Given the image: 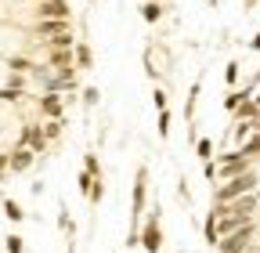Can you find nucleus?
Returning a JSON list of instances; mask_svg holds the SVG:
<instances>
[{
	"instance_id": "bb28decb",
	"label": "nucleus",
	"mask_w": 260,
	"mask_h": 253,
	"mask_svg": "<svg viewBox=\"0 0 260 253\" xmlns=\"http://www.w3.org/2000/svg\"><path fill=\"white\" fill-rule=\"evenodd\" d=\"M155 4H159V0H155Z\"/></svg>"
},
{
	"instance_id": "f257e3e1",
	"label": "nucleus",
	"mask_w": 260,
	"mask_h": 253,
	"mask_svg": "<svg viewBox=\"0 0 260 253\" xmlns=\"http://www.w3.org/2000/svg\"><path fill=\"white\" fill-rule=\"evenodd\" d=\"M256 188H260V174H256V170H246V174H239V177L220 181V184L213 188V203H232V199H239V196L256 192Z\"/></svg>"
},
{
	"instance_id": "dca6fc26",
	"label": "nucleus",
	"mask_w": 260,
	"mask_h": 253,
	"mask_svg": "<svg viewBox=\"0 0 260 253\" xmlns=\"http://www.w3.org/2000/svg\"><path fill=\"white\" fill-rule=\"evenodd\" d=\"M155 131H159V138H170V112H167V109H159V119H155Z\"/></svg>"
},
{
	"instance_id": "a878e982",
	"label": "nucleus",
	"mask_w": 260,
	"mask_h": 253,
	"mask_svg": "<svg viewBox=\"0 0 260 253\" xmlns=\"http://www.w3.org/2000/svg\"><path fill=\"white\" fill-rule=\"evenodd\" d=\"M0 203H4V196H0Z\"/></svg>"
},
{
	"instance_id": "7ed1b4c3",
	"label": "nucleus",
	"mask_w": 260,
	"mask_h": 253,
	"mask_svg": "<svg viewBox=\"0 0 260 253\" xmlns=\"http://www.w3.org/2000/svg\"><path fill=\"white\" fill-rule=\"evenodd\" d=\"M253 239H256V220H249V225H242V228H235V232L220 235L217 253H253Z\"/></svg>"
},
{
	"instance_id": "20e7f679",
	"label": "nucleus",
	"mask_w": 260,
	"mask_h": 253,
	"mask_svg": "<svg viewBox=\"0 0 260 253\" xmlns=\"http://www.w3.org/2000/svg\"><path fill=\"white\" fill-rule=\"evenodd\" d=\"M40 18L44 22H73V8L69 0H40Z\"/></svg>"
},
{
	"instance_id": "f03ea898",
	"label": "nucleus",
	"mask_w": 260,
	"mask_h": 253,
	"mask_svg": "<svg viewBox=\"0 0 260 253\" xmlns=\"http://www.w3.org/2000/svg\"><path fill=\"white\" fill-rule=\"evenodd\" d=\"M213 167H217V174H213V184H217V181H228V177H239V174L253 170V160L242 155L239 148H228V152H220L213 160Z\"/></svg>"
},
{
	"instance_id": "423d86ee",
	"label": "nucleus",
	"mask_w": 260,
	"mask_h": 253,
	"mask_svg": "<svg viewBox=\"0 0 260 253\" xmlns=\"http://www.w3.org/2000/svg\"><path fill=\"white\" fill-rule=\"evenodd\" d=\"M37 102H40V119H61V112H65V102H61V94L47 90L44 98H37Z\"/></svg>"
},
{
	"instance_id": "1a4fd4ad",
	"label": "nucleus",
	"mask_w": 260,
	"mask_h": 253,
	"mask_svg": "<svg viewBox=\"0 0 260 253\" xmlns=\"http://www.w3.org/2000/svg\"><path fill=\"white\" fill-rule=\"evenodd\" d=\"M145 184H148V170L141 167L138 170V181H134V213L145 210Z\"/></svg>"
},
{
	"instance_id": "4be33fe9",
	"label": "nucleus",
	"mask_w": 260,
	"mask_h": 253,
	"mask_svg": "<svg viewBox=\"0 0 260 253\" xmlns=\"http://www.w3.org/2000/svg\"><path fill=\"white\" fill-rule=\"evenodd\" d=\"M98 98H102V90H98V87H87V90H83V102H87V105H98Z\"/></svg>"
},
{
	"instance_id": "a211bd4d",
	"label": "nucleus",
	"mask_w": 260,
	"mask_h": 253,
	"mask_svg": "<svg viewBox=\"0 0 260 253\" xmlns=\"http://www.w3.org/2000/svg\"><path fill=\"white\" fill-rule=\"evenodd\" d=\"M249 134H253V123H235V131H232V138H235L239 145H242Z\"/></svg>"
},
{
	"instance_id": "393cba45",
	"label": "nucleus",
	"mask_w": 260,
	"mask_h": 253,
	"mask_svg": "<svg viewBox=\"0 0 260 253\" xmlns=\"http://www.w3.org/2000/svg\"><path fill=\"white\" fill-rule=\"evenodd\" d=\"M249 47H253V51H260V33H256V37L249 40Z\"/></svg>"
},
{
	"instance_id": "b1692460",
	"label": "nucleus",
	"mask_w": 260,
	"mask_h": 253,
	"mask_svg": "<svg viewBox=\"0 0 260 253\" xmlns=\"http://www.w3.org/2000/svg\"><path fill=\"white\" fill-rule=\"evenodd\" d=\"M152 102H155V109H167V94H162V90H152Z\"/></svg>"
},
{
	"instance_id": "2eb2a0df",
	"label": "nucleus",
	"mask_w": 260,
	"mask_h": 253,
	"mask_svg": "<svg viewBox=\"0 0 260 253\" xmlns=\"http://www.w3.org/2000/svg\"><path fill=\"white\" fill-rule=\"evenodd\" d=\"M141 18H145V22H159V18H162V8L155 4V0H148V4L141 8Z\"/></svg>"
},
{
	"instance_id": "4468645a",
	"label": "nucleus",
	"mask_w": 260,
	"mask_h": 253,
	"mask_svg": "<svg viewBox=\"0 0 260 253\" xmlns=\"http://www.w3.org/2000/svg\"><path fill=\"white\" fill-rule=\"evenodd\" d=\"M83 170H87L90 177H102V160H98L94 152H87V155H83Z\"/></svg>"
},
{
	"instance_id": "f3484780",
	"label": "nucleus",
	"mask_w": 260,
	"mask_h": 253,
	"mask_svg": "<svg viewBox=\"0 0 260 253\" xmlns=\"http://www.w3.org/2000/svg\"><path fill=\"white\" fill-rule=\"evenodd\" d=\"M203 232H206V242H210V246H217V239H220V235H217V217H213V213L206 217V225H203Z\"/></svg>"
},
{
	"instance_id": "aec40b11",
	"label": "nucleus",
	"mask_w": 260,
	"mask_h": 253,
	"mask_svg": "<svg viewBox=\"0 0 260 253\" xmlns=\"http://www.w3.org/2000/svg\"><path fill=\"white\" fill-rule=\"evenodd\" d=\"M195 152H199V160L206 163V160H210V152H213V141H210V138H199V145H195Z\"/></svg>"
},
{
	"instance_id": "f8f14e48",
	"label": "nucleus",
	"mask_w": 260,
	"mask_h": 253,
	"mask_svg": "<svg viewBox=\"0 0 260 253\" xmlns=\"http://www.w3.org/2000/svg\"><path fill=\"white\" fill-rule=\"evenodd\" d=\"M0 206H4V217H8V220H15V225H18V220H25V213H22V206H18L15 199H4Z\"/></svg>"
},
{
	"instance_id": "0eeeda50",
	"label": "nucleus",
	"mask_w": 260,
	"mask_h": 253,
	"mask_svg": "<svg viewBox=\"0 0 260 253\" xmlns=\"http://www.w3.org/2000/svg\"><path fill=\"white\" fill-rule=\"evenodd\" d=\"M32 160H37V155H32V152L22 145V148H15V152L8 155V170H11V174H22V170L32 167Z\"/></svg>"
},
{
	"instance_id": "9b49d317",
	"label": "nucleus",
	"mask_w": 260,
	"mask_h": 253,
	"mask_svg": "<svg viewBox=\"0 0 260 253\" xmlns=\"http://www.w3.org/2000/svg\"><path fill=\"white\" fill-rule=\"evenodd\" d=\"M239 152H242V155H249V160H260V131H253V134L239 145Z\"/></svg>"
},
{
	"instance_id": "6e6552de",
	"label": "nucleus",
	"mask_w": 260,
	"mask_h": 253,
	"mask_svg": "<svg viewBox=\"0 0 260 253\" xmlns=\"http://www.w3.org/2000/svg\"><path fill=\"white\" fill-rule=\"evenodd\" d=\"M37 33L51 40V37H58V33H73V25H69V22H44V18H40V22H37Z\"/></svg>"
},
{
	"instance_id": "9d476101",
	"label": "nucleus",
	"mask_w": 260,
	"mask_h": 253,
	"mask_svg": "<svg viewBox=\"0 0 260 253\" xmlns=\"http://www.w3.org/2000/svg\"><path fill=\"white\" fill-rule=\"evenodd\" d=\"M232 116H235V123H253V119L260 116V109L246 98V102H239V105H235V112H232Z\"/></svg>"
},
{
	"instance_id": "6ab92c4d",
	"label": "nucleus",
	"mask_w": 260,
	"mask_h": 253,
	"mask_svg": "<svg viewBox=\"0 0 260 253\" xmlns=\"http://www.w3.org/2000/svg\"><path fill=\"white\" fill-rule=\"evenodd\" d=\"M73 58L80 61V66H83V69H90V47H87V44H80V47L73 51Z\"/></svg>"
},
{
	"instance_id": "ddd939ff",
	"label": "nucleus",
	"mask_w": 260,
	"mask_h": 253,
	"mask_svg": "<svg viewBox=\"0 0 260 253\" xmlns=\"http://www.w3.org/2000/svg\"><path fill=\"white\" fill-rule=\"evenodd\" d=\"M51 66L54 69H73V51H54L51 54Z\"/></svg>"
},
{
	"instance_id": "5701e85b",
	"label": "nucleus",
	"mask_w": 260,
	"mask_h": 253,
	"mask_svg": "<svg viewBox=\"0 0 260 253\" xmlns=\"http://www.w3.org/2000/svg\"><path fill=\"white\" fill-rule=\"evenodd\" d=\"M224 80H228V83H239V66H235V61L224 69Z\"/></svg>"
},
{
	"instance_id": "412c9836",
	"label": "nucleus",
	"mask_w": 260,
	"mask_h": 253,
	"mask_svg": "<svg viewBox=\"0 0 260 253\" xmlns=\"http://www.w3.org/2000/svg\"><path fill=\"white\" fill-rule=\"evenodd\" d=\"M4 246H8V253H22V249H25V242H22L18 235H8V239H4Z\"/></svg>"
},
{
	"instance_id": "39448f33",
	"label": "nucleus",
	"mask_w": 260,
	"mask_h": 253,
	"mask_svg": "<svg viewBox=\"0 0 260 253\" xmlns=\"http://www.w3.org/2000/svg\"><path fill=\"white\" fill-rule=\"evenodd\" d=\"M138 242H141L148 253H159V246H162V228H159V217H155V210H152V217L145 220V228H141Z\"/></svg>"
}]
</instances>
